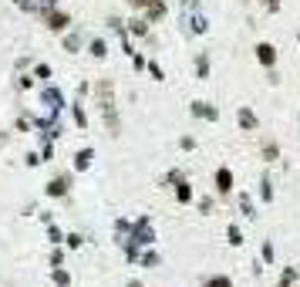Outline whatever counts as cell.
I'll return each instance as SVG.
<instances>
[{
    "instance_id": "obj_1",
    "label": "cell",
    "mask_w": 300,
    "mask_h": 287,
    "mask_svg": "<svg viewBox=\"0 0 300 287\" xmlns=\"http://www.w3.org/2000/svg\"><path fill=\"white\" fill-rule=\"evenodd\" d=\"M189 112L196 115V118H203V122H219V108H216V105H209V101H192V105H189Z\"/></svg>"
},
{
    "instance_id": "obj_2",
    "label": "cell",
    "mask_w": 300,
    "mask_h": 287,
    "mask_svg": "<svg viewBox=\"0 0 300 287\" xmlns=\"http://www.w3.org/2000/svg\"><path fill=\"white\" fill-rule=\"evenodd\" d=\"M257 61H260L263 68H273V64H277V48H273V44H266V41L257 44Z\"/></svg>"
},
{
    "instance_id": "obj_3",
    "label": "cell",
    "mask_w": 300,
    "mask_h": 287,
    "mask_svg": "<svg viewBox=\"0 0 300 287\" xmlns=\"http://www.w3.org/2000/svg\"><path fill=\"white\" fill-rule=\"evenodd\" d=\"M44 105H47V112H61V108H64V95L57 92L54 85L44 88Z\"/></svg>"
},
{
    "instance_id": "obj_4",
    "label": "cell",
    "mask_w": 300,
    "mask_h": 287,
    "mask_svg": "<svg viewBox=\"0 0 300 287\" xmlns=\"http://www.w3.org/2000/svg\"><path fill=\"white\" fill-rule=\"evenodd\" d=\"M44 20H47L51 31H64V27H68V14H64V10H47Z\"/></svg>"
},
{
    "instance_id": "obj_5",
    "label": "cell",
    "mask_w": 300,
    "mask_h": 287,
    "mask_svg": "<svg viewBox=\"0 0 300 287\" xmlns=\"http://www.w3.org/2000/svg\"><path fill=\"white\" fill-rule=\"evenodd\" d=\"M216 190L219 192H233V172L226 169V166L223 169H216Z\"/></svg>"
},
{
    "instance_id": "obj_6",
    "label": "cell",
    "mask_w": 300,
    "mask_h": 287,
    "mask_svg": "<svg viewBox=\"0 0 300 287\" xmlns=\"http://www.w3.org/2000/svg\"><path fill=\"white\" fill-rule=\"evenodd\" d=\"M236 122H240V129H246V132H253V129L260 125V122H257V115L250 112V108H240V112H236Z\"/></svg>"
},
{
    "instance_id": "obj_7",
    "label": "cell",
    "mask_w": 300,
    "mask_h": 287,
    "mask_svg": "<svg viewBox=\"0 0 300 287\" xmlns=\"http://www.w3.org/2000/svg\"><path fill=\"white\" fill-rule=\"evenodd\" d=\"M47 196H68V176H54L47 183Z\"/></svg>"
},
{
    "instance_id": "obj_8",
    "label": "cell",
    "mask_w": 300,
    "mask_h": 287,
    "mask_svg": "<svg viewBox=\"0 0 300 287\" xmlns=\"http://www.w3.org/2000/svg\"><path fill=\"white\" fill-rule=\"evenodd\" d=\"M175 199H179V203H192V190H189L186 176H182V179H175Z\"/></svg>"
},
{
    "instance_id": "obj_9",
    "label": "cell",
    "mask_w": 300,
    "mask_h": 287,
    "mask_svg": "<svg viewBox=\"0 0 300 287\" xmlns=\"http://www.w3.org/2000/svg\"><path fill=\"white\" fill-rule=\"evenodd\" d=\"M91 159H94V149H81V152H75V169H88L91 166Z\"/></svg>"
},
{
    "instance_id": "obj_10",
    "label": "cell",
    "mask_w": 300,
    "mask_h": 287,
    "mask_svg": "<svg viewBox=\"0 0 300 287\" xmlns=\"http://www.w3.org/2000/svg\"><path fill=\"white\" fill-rule=\"evenodd\" d=\"M260 199L263 203H273V183H270V176L260 179Z\"/></svg>"
},
{
    "instance_id": "obj_11",
    "label": "cell",
    "mask_w": 300,
    "mask_h": 287,
    "mask_svg": "<svg viewBox=\"0 0 300 287\" xmlns=\"http://www.w3.org/2000/svg\"><path fill=\"white\" fill-rule=\"evenodd\" d=\"M138 264H142V267H155V264H159V253H155V250H138Z\"/></svg>"
},
{
    "instance_id": "obj_12",
    "label": "cell",
    "mask_w": 300,
    "mask_h": 287,
    "mask_svg": "<svg viewBox=\"0 0 300 287\" xmlns=\"http://www.w3.org/2000/svg\"><path fill=\"white\" fill-rule=\"evenodd\" d=\"M196 75L199 78H209V54L203 51V54H196Z\"/></svg>"
},
{
    "instance_id": "obj_13",
    "label": "cell",
    "mask_w": 300,
    "mask_h": 287,
    "mask_svg": "<svg viewBox=\"0 0 300 287\" xmlns=\"http://www.w3.org/2000/svg\"><path fill=\"white\" fill-rule=\"evenodd\" d=\"M51 281H54L57 287H68V284H71V274L61 270V267H54V270H51Z\"/></svg>"
},
{
    "instance_id": "obj_14",
    "label": "cell",
    "mask_w": 300,
    "mask_h": 287,
    "mask_svg": "<svg viewBox=\"0 0 300 287\" xmlns=\"http://www.w3.org/2000/svg\"><path fill=\"white\" fill-rule=\"evenodd\" d=\"M226 237H229V243H233V247H243V230L236 227V223H229V230H226Z\"/></svg>"
},
{
    "instance_id": "obj_15",
    "label": "cell",
    "mask_w": 300,
    "mask_h": 287,
    "mask_svg": "<svg viewBox=\"0 0 300 287\" xmlns=\"http://www.w3.org/2000/svg\"><path fill=\"white\" fill-rule=\"evenodd\" d=\"M105 54H108V44H105L101 38H94V41H91V57H98V61H101Z\"/></svg>"
},
{
    "instance_id": "obj_16",
    "label": "cell",
    "mask_w": 300,
    "mask_h": 287,
    "mask_svg": "<svg viewBox=\"0 0 300 287\" xmlns=\"http://www.w3.org/2000/svg\"><path fill=\"white\" fill-rule=\"evenodd\" d=\"M203 287H233V281H229L226 274H216V277H209Z\"/></svg>"
},
{
    "instance_id": "obj_17",
    "label": "cell",
    "mask_w": 300,
    "mask_h": 287,
    "mask_svg": "<svg viewBox=\"0 0 300 287\" xmlns=\"http://www.w3.org/2000/svg\"><path fill=\"white\" fill-rule=\"evenodd\" d=\"M131 34H135V38H145V34H149V24H145V20H131Z\"/></svg>"
},
{
    "instance_id": "obj_18",
    "label": "cell",
    "mask_w": 300,
    "mask_h": 287,
    "mask_svg": "<svg viewBox=\"0 0 300 287\" xmlns=\"http://www.w3.org/2000/svg\"><path fill=\"white\" fill-rule=\"evenodd\" d=\"M64 48H68V51L75 54L78 48H81V34H68V38H64Z\"/></svg>"
},
{
    "instance_id": "obj_19",
    "label": "cell",
    "mask_w": 300,
    "mask_h": 287,
    "mask_svg": "<svg viewBox=\"0 0 300 287\" xmlns=\"http://www.w3.org/2000/svg\"><path fill=\"white\" fill-rule=\"evenodd\" d=\"M263 155H266V162H277V155H280V149H277L273 142H266V145H263Z\"/></svg>"
},
{
    "instance_id": "obj_20",
    "label": "cell",
    "mask_w": 300,
    "mask_h": 287,
    "mask_svg": "<svg viewBox=\"0 0 300 287\" xmlns=\"http://www.w3.org/2000/svg\"><path fill=\"white\" fill-rule=\"evenodd\" d=\"M240 210H243L246 216H257V213H253V199H250L246 192H243V196H240Z\"/></svg>"
},
{
    "instance_id": "obj_21",
    "label": "cell",
    "mask_w": 300,
    "mask_h": 287,
    "mask_svg": "<svg viewBox=\"0 0 300 287\" xmlns=\"http://www.w3.org/2000/svg\"><path fill=\"white\" fill-rule=\"evenodd\" d=\"M179 149H182V152H192V149H196V139H192V135H182V139H179Z\"/></svg>"
},
{
    "instance_id": "obj_22",
    "label": "cell",
    "mask_w": 300,
    "mask_h": 287,
    "mask_svg": "<svg viewBox=\"0 0 300 287\" xmlns=\"http://www.w3.org/2000/svg\"><path fill=\"white\" fill-rule=\"evenodd\" d=\"M64 243H68L71 250H78L81 243H85V237H81V233H71V237H64Z\"/></svg>"
},
{
    "instance_id": "obj_23",
    "label": "cell",
    "mask_w": 300,
    "mask_h": 287,
    "mask_svg": "<svg viewBox=\"0 0 300 287\" xmlns=\"http://www.w3.org/2000/svg\"><path fill=\"white\" fill-rule=\"evenodd\" d=\"M145 68H149V71H152V78H155V81H166V71H162V68H159L155 61H149Z\"/></svg>"
},
{
    "instance_id": "obj_24",
    "label": "cell",
    "mask_w": 300,
    "mask_h": 287,
    "mask_svg": "<svg viewBox=\"0 0 300 287\" xmlns=\"http://www.w3.org/2000/svg\"><path fill=\"white\" fill-rule=\"evenodd\" d=\"M61 264H64V250L54 247V250H51V267H61Z\"/></svg>"
},
{
    "instance_id": "obj_25",
    "label": "cell",
    "mask_w": 300,
    "mask_h": 287,
    "mask_svg": "<svg viewBox=\"0 0 300 287\" xmlns=\"http://www.w3.org/2000/svg\"><path fill=\"white\" fill-rule=\"evenodd\" d=\"M75 122H78V125H81V129L88 125V115H85V108H78V105H75Z\"/></svg>"
},
{
    "instance_id": "obj_26",
    "label": "cell",
    "mask_w": 300,
    "mask_h": 287,
    "mask_svg": "<svg viewBox=\"0 0 300 287\" xmlns=\"http://www.w3.org/2000/svg\"><path fill=\"white\" fill-rule=\"evenodd\" d=\"M263 264H273V243H263Z\"/></svg>"
},
{
    "instance_id": "obj_27",
    "label": "cell",
    "mask_w": 300,
    "mask_h": 287,
    "mask_svg": "<svg viewBox=\"0 0 300 287\" xmlns=\"http://www.w3.org/2000/svg\"><path fill=\"white\" fill-rule=\"evenodd\" d=\"M34 75H38V78H51V68H47V64H38Z\"/></svg>"
},
{
    "instance_id": "obj_28",
    "label": "cell",
    "mask_w": 300,
    "mask_h": 287,
    "mask_svg": "<svg viewBox=\"0 0 300 287\" xmlns=\"http://www.w3.org/2000/svg\"><path fill=\"white\" fill-rule=\"evenodd\" d=\"M51 240H54V247H57V243H61V240H64V233H61V230H57L54 223H51Z\"/></svg>"
},
{
    "instance_id": "obj_29",
    "label": "cell",
    "mask_w": 300,
    "mask_h": 287,
    "mask_svg": "<svg viewBox=\"0 0 300 287\" xmlns=\"http://www.w3.org/2000/svg\"><path fill=\"white\" fill-rule=\"evenodd\" d=\"M131 64H135V68H138V71H142V68H145V64H149V61H145V57H142V54H131Z\"/></svg>"
},
{
    "instance_id": "obj_30",
    "label": "cell",
    "mask_w": 300,
    "mask_h": 287,
    "mask_svg": "<svg viewBox=\"0 0 300 287\" xmlns=\"http://www.w3.org/2000/svg\"><path fill=\"white\" fill-rule=\"evenodd\" d=\"M131 7H135V10H142V7H149V0H129Z\"/></svg>"
},
{
    "instance_id": "obj_31",
    "label": "cell",
    "mask_w": 300,
    "mask_h": 287,
    "mask_svg": "<svg viewBox=\"0 0 300 287\" xmlns=\"http://www.w3.org/2000/svg\"><path fill=\"white\" fill-rule=\"evenodd\" d=\"M266 7H270V10L277 14V10H280V0H266Z\"/></svg>"
},
{
    "instance_id": "obj_32",
    "label": "cell",
    "mask_w": 300,
    "mask_h": 287,
    "mask_svg": "<svg viewBox=\"0 0 300 287\" xmlns=\"http://www.w3.org/2000/svg\"><path fill=\"white\" fill-rule=\"evenodd\" d=\"M125 287H142V284H138V281H129V284H125Z\"/></svg>"
}]
</instances>
